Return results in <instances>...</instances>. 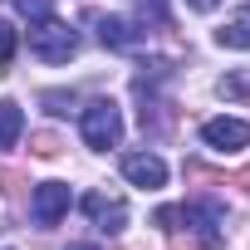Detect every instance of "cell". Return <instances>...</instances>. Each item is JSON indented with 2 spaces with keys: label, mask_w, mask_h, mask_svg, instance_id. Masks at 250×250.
Segmentation results:
<instances>
[{
  "label": "cell",
  "mask_w": 250,
  "mask_h": 250,
  "mask_svg": "<svg viewBox=\"0 0 250 250\" xmlns=\"http://www.w3.org/2000/svg\"><path fill=\"white\" fill-rule=\"evenodd\" d=\"M83 143L98 147V152H108V147L123 143V113H118L113 98H93L83 108Z\"/></svg>",
  "instance_id": "obj_1"
},
{
  "label": "cell",
  "mask_w": 250,
  "mask_h": 250,
  "mask_svg": "<svg viewBox=\"0 0 250 250\" xmlns=\"http://www.w3.org/2000/svg\"><path fill=\"white\" fill-rule=\"evenodd\" d=\"M74 49H79V35L69 25H59L54 15L40 20V25H30V54H40L44 64H69Z\"/></svg>",
  "instance_id": "obj_2"
},
{
  "label": "cell",
  "mask_w": 250,
  "mask_h": 250,
  "mask_svg": "<svg viewBox=\"0 0 250 250\" xmlns=\"http://www.w3.org/2000/svg\"><path fill=\"white\" fill-rule=\"evenodd\" d=\"M64 211H69V187H64V182H40L35 196H30V216H35V226H59Z\"/></svg>",
  "instance_id": "obj_3"
},
{
  "label": "cell",
  "mask_w": 250,
  "mask_h": 250,
  "mask_svg": "<svg viewBox=\"0 0 250 250\" xmlns=\"http://www.w3.org/2000/svg\"><path fill=\"white\" fill-rule=\"evenodd\" d=\"M201 143L211 152H240L250 143V123H240V118H211L201 128Z\"/></svg>",
  "instance_id": "obj_4"
},
{
  "label": "cell",
  "mask_w": 250,
  "mask_h": 250,
  "mask_svg": "<svg viewBox=\"0 0 250 250\" xmlns=\"http://www.w3.org/2000/svg\"><path fill=\"white\" fill-rule=\"evenodd\" d=\"M123 177L143 191H157V187H167V162L157 152H128L123 157Z\"/></svg>",
  "instance_id": "obj_5"
},
{
  "label": "cell",
  "mask_w": 250,
  "mask_h": 250,
  "mask_svg": "<svg viewBox=\"0 0 250 250\" xmlns=\"http://www.w3.org/2000/svg\"><path fill=\"white\" fill-rule=\"evenodd\" d=\"M83 216L98 230H123V226H128V206H123L118 196H103V191H88L83 196Z\"/></svg>",
  "instance_id": "obj_6"
},
{
  "label": "cell",
  "mask_w": 250,
  "mask_h": 250,
  "mask_svg": "<svg viewBox=\"0 0 250 250\" xmlns=\"http://www.w3.org/2000/svg\"><path fill=\"white\" fill-rule=\"evenodd\" d=\"M98 40H103L108 49H133V44L143 40V30H138L133 20H118V15H98Z\"/></svg>",
  "instance_id": "obj_7"
},
{
  "label": "cell",
  "mask_w": 250,
  "mask_h": 250,
  "mask_svg": "<svg viewBox=\"0 0 250 250\" xmlns=\"http://www.w3.org/2000/svg\"><path fill=\"white\" fill-rule=\"evenodd\" d=\"M216 40H221L226 49H250V10H240L235 20H226V25L216 30Z\"/></svg>",
  "instance_id": "obj_8"
},
{
  "label": "cell",
  "mask_w": 250,
  "mask_h": 250,
  "mask_svg": "<svg viewBox=\"0 0 250 250\" xmlns=\"http://www.w3.org/2000/svg\"><path fill=\"white\" fill-rule=\"evenodd\" d=\"M20 128H25V113H20V103L0 98V147H15Z\"/></svg>",
  "instance_id": "obj_9"
},
{
  "label": "cell",
  "mask_w": 250,
  "mask_h": 250,
  "mask_svg": "<svg viewBox=\"0 0 250 250\" xmlns=\"http://www.w3.org/2000/svg\"><path fill=\"white\" fill-rule=\"evenodd\" d=\"M15 10H20L30 25H40V20H49V15H54V0H15Z\"/></svg>",
  "instance_id": "obj_10"
},
{
  "label": "cell",
  "mask_w": 250,
  "mask_h": 250,
  "mask_svg": "<svg viewBox=\"0 0 250 250\" xmlns=\"http://www.w3.org/2000/svg\"><path fill=\"white\" fill-rule=\"evenodd\" d=\"M10 59H15V30L0 20V64H10Z\"/></svg>",
  "instance_id": "obj_11"
},
{
  "label": "cell",
  "mask_w": 250,
  "mask_h": 250,
  "mask_svg": "<svg viewBox=\"0 0 250 250\" xmlns=\"http://www.w3.org/2000/svg\"><path fill=\"white\" fill-rule=\"evenodd\" d=\"M221 93H230V98H235V93H250V79H245V74H235V79H221Z\"/></svg>",
  "instance_id": "obj_12"
},
{
  "label": "cell",
  "mask_w": 250,
  "mask_h": 250,
  "mask_svg": "<svg viewBox=\"0 0 250 250\" xmlns=\"http://www.w3.org/2000/svg\"><path fill=\"white\" fill-rule=\"evenodd\" d=\"M35 143H40V147H35V152H40V157H54V152H59V143H54V138H49V133H44V138H35Z\"/></svg>",
  "instance_id": "obj_13"
},
{
  "label": "cell",
  "mask_w": 250,
  "mask_h": 250,
  "mask_svg": "<svg viewBox=\"0 0 250 250\" xmlns=\"http://www.w3.org/2000/svg\"><path fill=\"white\" fill-rule=\"evenodd\" d=\"M187 5H191V10H201V15H206V10H216V5H221V0H187Z\"/></svg>",
  "instance_id": "obj_14"
}]
</instances>
